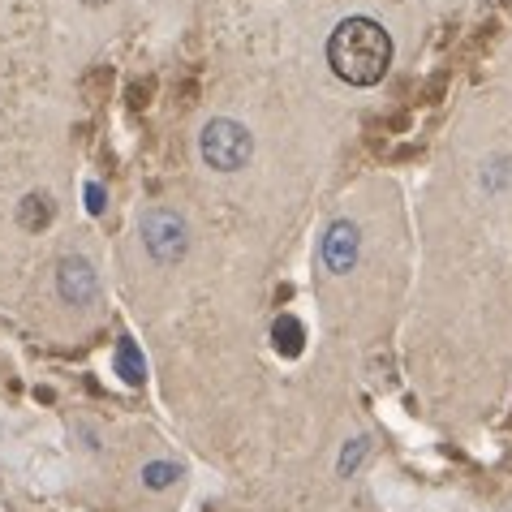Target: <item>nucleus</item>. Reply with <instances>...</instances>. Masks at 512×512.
<instances>
[{"instance_id": "1", "label": "nucleus", "mask_w": 512, "mask_h": 512, "mask_svg": "<svg viewBox=\"0 0 512 512\" xmlns=\"http://www.w3.org/2000/svg\"><path fill=\"white\" fill-rule=\"evenodd\" d=\"M327 65L349 87H375L392 65V35L375 18H345L327 39Z\"/></svg>"}, {"instance_id": "2", "label": "nucleus", "mask_w": 512, "mask_h": 512, "mask_svg": "<svg viewBox=\"0 0 512 512\" xmlns=\"http://www.w3.org/2000/svg\"><path fill=\"white\" fill-rule=\"evenodd\" d=\"M198 151H203V160L216 168V173H237V168L250 160L254 142L246 134V125L220 117V121L203 125V134H198Z\"/></svg>"}, {"instance_id": "3", "label": "nucleus", "mask_w": 512, "mask_h": 512, "mask_svg": "<svg viewBox=\"0 0 512 512\" xmlns=\"http://www.w3.org/2000/svg\"><path fill=\"white\" fill-rule=\"evenodd\" d=\"M142 241H147L155 263H177L181 254H186V246H190V229H186V220H181L177 211L155 207V211L142 216Z\"/></svg>"}, {"instance_id": "4", "label": "nucleus", "mask_w": 512, "mask_h": 512, "mask_svg": "<svg viewBox=\"0 0 512 512\" xmlns=\"http://www.w3.org/2000/svg\"><path fill=\"white\" fill-rule=\"evenodd\" d=\"M56 289H61V297L69 306H87L99 293V276L87 259H65L61 272H56Z\"/></svg>"}, {"instance_id": "5", "label": "nucleus", "mask_w": 512, "mask_h": 512, "mask_svg": "<svg viewBox=\"0 0 512 512\" xmlns=\"http://www.w3.org/2000/svg\"><path fill=\"white\" fill-rule=\"evenodd\" d=\"M323 263H327V272H336V276H345L353 263H358V229H353L349 220H336L332 229H327L323 237Z\"/></svg>"}, {"instance_id": "6", "label": "nucleus", "mask_w": 512, "mask_h": 512, "mask_svg": "<svg viewBox=\"0 0 512 512\" xmlns=\"http://www.w3.org/2000/svg\"><path fill=\"white\" fill-rule=\"evenodd\" d=\"M272 345H276V353H284V358H297V353H302V345H306V327H302V319L280 315V319L272 323Z\"/></svg>"}, {"instance_id": "7", "label": "nucleus", "mask_w": 512, "mask_h": 512, "mask_svg": "<svg viewBox=\"0 0 512 512\" xmlns=\"http://www.w3.org/2000/svg\"><path fill=\"white\" fill-rule=\"evenodd\" d=\"M112 366H117V375L130 383V388H138V383L147 379V362H142V353H138V345L130 336L117 340V358H112Z\"/></svg>"}, {"instance_id": "8", "label": "nucleus", "mask_w": 512, "mask_h": 512, "mask_svg": "<svg viewBox=\"0 0 512 512\" xmlns=\"http://www.w3.org/2000/svg\"><path fill=\"white\" fill-rule=\"evenodd\" d=\"M48 220H52V198L48 194H26V203H22V224L26 229H44Z\"/></svg>"}, {"instance_id": "9", "label": "nucleus", "mask_w": 512, "mask_h": 512, "mask_svg": "<svg viewBox=\"0 0 512 512\" xmlns=\"http://www.w3.org/2000/svg\"><path fill=\"white\" fill-rule=\"evenodd\" d=\"M181 478V469L173 461H151V465H142V482H147L151 491H164V487H173V482Z\"/></svg>"}, {"instance_id": "10", "label": "nucleus", "mask_w": 512, "mask_h": 512, "mask_svg": "<svg viewBox=\"0 0 512 512\" xmlns=\"http://www.w3.org/2000/svg\"><path fill=\"white\" fill-rule=\"evenodd\" d=\"M362 452H366V439H353V448H345V457H340V474H349V469L358 465Z\"/></svg>"}, {"instance_id": "11", "label": "nucleus", "mask_w": 512, "mask_h": 512, "mask_svg": "<svg viewBox=\"0 0 512 512\" xmlns=\"http://www.w3.org/2000/svg\"><path fill=\"white\" fill-rule=\"evenodd\" d=\"M87 211H91V216H99V211H104V190H99L95 181L87 186Z\"/></svg>"}, {"instance_id": "12", "label": "nucleus", "mask_w": 512, "mask_h": 512, "mask_svg": "<svg viewBox=\"0 0 512 512\" xmlns=\"http://www.w3.org/2000/svg\"><path fill=\"white\" fill-rule=\"evenodd\" d=\"M87 5H108V0H87Z\"/></svg>"}]
</instances>
